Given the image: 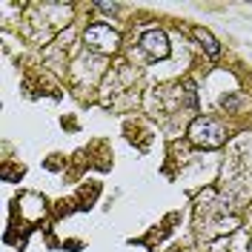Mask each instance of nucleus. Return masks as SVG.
Returning <instances> with one entry per match:
<instances>
[{"mask_svg": "<svg viewBox=\"0 0 252 252\" xmlns=\"http://www.w3.org/2000/svg\"><path fill=\"white\" fill-rule=\"evenodd\" d=\"M250 252H252V244H250Z\"/></svg>", "mask_w": 252, "mask_h": 252, "instance_id": "nucleus-6", "label": "nucleus"}, {"mask_svg": "<svg viewBox=\"0 0 252 252\" xmlns=\"http://www.w3.org/2000/svg\"><path fill=\"white\" fill-rule=\"evenodd\" d=\"M83 40H86V46H89V49L100 52V55H109V52H115V49H118V43H121V34L112 29V26H106V23H94V26H89V29H86Z\"/></svg>", "mask_w": 252, "mask_h": 252, "instance_id": "nucleus-2", "label": "nucleus"}, {"mask_svg": "<svg viewBox=\"0 0 252 252\" xmlns=\"http://www.w3.org/2000/svg\"><path fill=\"white\" fill-rule=\"evenodd\" d=\"M189 141L204 146V149H218L226 141V132L215 118H195L189 124Z\"/></svg>", "mask_w": 252, "mask_h": 252, "instance_id": "nucleus-1", "label": "nucleus"}, {"mask_svg": "<svg viewBox=\"0 0 252 252\" xmlns=\"http://www.w3.org/2000/svg\"><path fill=\"white\" fill-rule=\"evenodd\" d=\"M195 37H198V43L206 49V55H209V58H218V55H220L218 40H215V37H212L206 29H195Z\"/></svg>", "mask_w": 252, "mask_h": 252, "instance_id": "nucleus-4", "label": "nucleus"}, {"mask_svg": "<svg viewBox=\"0 0 252 252\" xmlns=\"http://www.w3.org/2000/svg\"><path fill=\"white\" fill-rule=\"evenodd\" d=\"M141 49L149 55V58H158V61H163V58H169V40H166V34L160 29H146L141 34Z\"/></svg>", "mask_w": 252, "mask_h": 252, "instance_id": "nucleus-3", "label": "nucleus"}, {"mask_svg": "<svg viewBox=\"0 0 252 252\" xmlns=\"http://www.w3.org/2000/svg\"><path fill=\"white\" fill-rule=\"evenodd\" d=\"M100 12H118V3H97Z\"/></svg>", "mask_w": 252, "mask_h": 252, "instance_id": "nucleus-5", "label": "nucleus"}]
</instances>
